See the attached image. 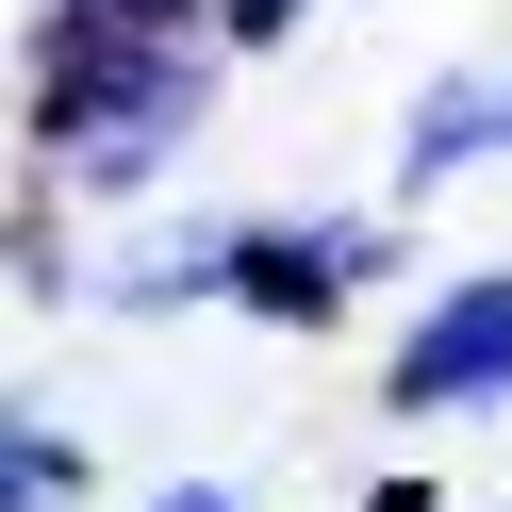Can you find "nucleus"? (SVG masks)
I'll list each match as a JSON object with an SVG mask.
<instances>
[{
  "mask_svg": "<svg viewBox=\"0 0 512 512\" xmlns=\"http://www.w3.org/2000/svg\"><path fill=\"white\" fill-rule=\"evenodd\" d=\"M215 34H149L116 0H34V34H17V116H34V166L50 199H133L199 149L215 116Z\"/></svg>",
  "mask_w": 512,
  "mask_h": 512,
  "instance_id": "nucleus-1",
  "label": "nucleus"
},
{
  "mask_svg": "<svg viewBox=\"0 0 512 512\" xmlns=\"http://www.w3.org/2000/svg\"><path fill=\"white\" fill-rule=\"evenodd\" d=\"M380 265H397L380 215H215V298L248 331H331Z\"/></svg>",
  "mask_w": 512,
  "mask_h": 512,
  "instance_id": "nucleus-2",
  "label": "nucleus"
},
{
  "mask_svg": "<svg viewBox=\"0 0 512 512\" xmlns=\"http://www.w3.org/2000/svg\"><path fill=\"white\" fill-rule=\"evenodd\" d=\"M380 380H397V413H496V397H512V265L446 281V298H430V331H413Z\"/></svg>",
  "mask_w": 512,
  "mask_h": 512,
  "instance_id": "nucleus-3",
  "label": "nucleus"
},
{
  "mask_svg": "<svg viewBox=\"0 0 512 512\" xmlns=\"http://www.w3.org/2000/svg\"><path fill=\"white\" fill-rule=\"evenodd\" d=\"M83 496H100L83 430H50L34 397H0V512H83Z\"/></svg>",
  "mask_w": 512,
  "mask_h": 512,
  "instance_id": "nucleus-4",
  "label": "nucleus"
},
{
  "mask_svg": "<svg viewBox=\"0 0 512 512\" xmlns=\"http://www.w3.org/2000/svg\"><path fill=\"white\" fill-rule=\"evenodd\" d=\"M463 149H496V83H479V67H446L430 100H413V133H397V182H446Z\"/></svg>",
  "mask_w": 512,
  "mask_h": 512,
  "instance_id": "nucleus-5",
  "label": "nucleus"
},
{
  "mask_svg": "<svg viewBox=\"0 0 512 512\" xmlns=\"http://www.w3.org/2000/svg\"><path fill=\"white\" fill-rule=\"evenodd\" d=\"M298 17H314V0H215V67H232V50H281Z\"/></svg>",
  "mask_w": 512,
  "mask_h": 512,
  "instance_id": "nucleus-6",
  "label": "nucleus"
},
{
  "mask_svg": "<svg viewBox=\"0 0 512 512\" xmlns=\"http://www.w3.org/2000/svg\"><path fill=\"white\" fill-rule=\"evenodd\" d=\"M116 17H149V34H215V0H116Z\"/></svg>",
  "mask_w": 512,
  "mask_h": 512,
  "instance_id": "nucleus-7",
  "label": "nucleus"
},
{
  "mask_svg": "<svg viewBox=\"0 0 512 512\" xmlns=\"http://www.w3.org/2000/svg\"><path fill=\"white\" fill-rule=\"evenodd\" d=\"M166 512H248V496H232V479H182V496H166Z\"/></svg>",
  "mask_w": 512,
  "mask_h": 512,
  "instance_id": "nucleus-8",
  "label": "nucleus"
},
{
  "mask_svg": "<svg viewBox=\"0 0 512 512\" xmlns=\"http://www.w3.org/2000/svg\"><path fill=\"white\" fill-rule=\"evenodd\" d=\"M496 149H512V83H496Z\"/></svg>",
  "mask_w": 512,
  "mask_h": 512,
  "instance_id": "nucleus-9",
  "label": "nucleus"
}]
</instances>
